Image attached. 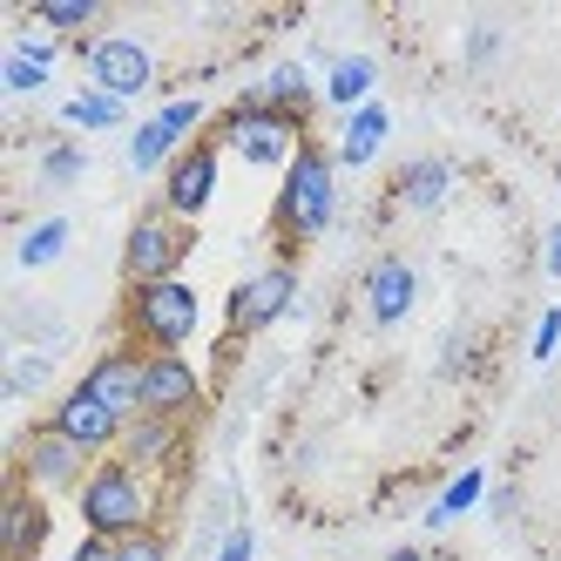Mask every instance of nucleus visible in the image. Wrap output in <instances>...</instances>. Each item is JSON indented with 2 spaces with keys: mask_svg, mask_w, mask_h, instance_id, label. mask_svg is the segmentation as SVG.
I'll list each match as a JSON object with an SVG mask.
<instances>
[{
  "mask_svg": "<svg viewBox=\"0 0 561 561\" xmlns=\"http://www.w3.org/2000/svg\"><path fill=\"white\" fill-rule=\"evenodd\" d=\"M48 535H55V507L14 473V494H8V561H34L48 548Z\"/></svg>",
  "mask_w": 561,
  "mask_h": 561,
  "instance_id": "nucleus-17",
  "label": "nucleus"
},
{
  "mask_svg": "<svg viewBox=\"0 0 561 561\" xmlns=\"http://www.w3.org/2000/svg\"><path fill=\"white\" fill-rule=\"evenodd\" d=\"M115 460H129L136 473H170L183 460V420H156V413H136L123 426V447H115Z\"/></svg>",
  "mask_w": 561,
  "mask_h": 561,
  "instance_id": "nucleus-15",
  "label": "nucleus"
},
{
  "mask_svg": "<svg viewBox=\"0 0 561 561\" xmlns=\"http://www.w3.org/2000/svg\"><path fill=\"white\" fill-rule=\"evenodd\" d=\"M95 473V460L82 454V447H68V439L55 433V426H34L27 439H21V480L34 494H82V480Z\"/></svg>",
  "mask_w": 561,
  "mask_h": 561,
  "instance_id": "nucleus-10",
  "label": "nucleus"
},
{
  "mask_svg": "<svg viewBox=\"0 0 561 561\" xmlns=\"http://www.w3.org/2000/svg\"><path fill=\"white\" fill-rule=\"evenodd\" d=\"M55 358L61 352H14L8 358V399H34L55 386Z\"/></svg>",
  "mask_w": 561,
  "mask_h": 561,
  "instance_id": "nucleus-25",
  "label": "nucleus"
},
{
  "mask_svg": "<svg viewBox=\"0 0 561 561\" xmlns=\"http://www.w3.org/2000/svg\"><path fill=\"white\" fill-rule=\"evenodd\" d=\"M68 561H115V541H102V535H82L68 548Z\"/></svg>",
  "mask_w": 561,
  "mask_h": 561,
  "instance_id": "nucleus-34",
  "label": "nucleus"
},
{
  "mask_svg": "<svg viewBox=\"0 0 561 561\" xmlns=\"http://www.w3.org/2000/svg\"><path fill=\"white\" fill-rule=\"evenodd\" d=\"M373 89H379V61H373V55H339L332 75H325V102L345 108V115H352V108H366Z\"/></svg>",
  "mask_w": 561,
  "mask_h": 561,
  "instance_id": "nucleus-21",
  "label": "nucleus"
},
{
  "mask_svg": "<svg viewBox=\"0 0 561 561\" xmlns=\"http://www.w3.org/2000/svg\"><path fill=\"white\" fill-rule=\"evenodd\" d=\"M413 305H420V271L407 257H379L366 271V318H373L379 332H392V325H407V318H413Z\"/></svg>",
  "mask_w": 561,
  "mask_h": 561,
  "instance_id": "nucleus-14",
  "label": "nucleus"
},
{
  "mask_svg": "<svg viewBox=\"0 0 561 561\" xmlns=\"http://www.w3.org/2000/svg\"><path fill=\"white\" fill-rule=\"evenodd\" d=\"M61 123H75V129H123L129 123V102H115L102 89H82V95L61 102Z\"/></svg>",
  "mask_w": 561,
  "mask_h": 561,
  "instance_id": "nucleus-23",
  "label": "nucleus"
},
{
  "mask_svg": "<svg viewBox=\"0 0 561 561\" xmlns=\"http://www.w3.org/2000/svg\"><path fill=\"white\" fill-rule=\"evenodd\" d=\"M204 102H196V95H176V102H163V108H156L149 115V123H136V136H129V170L136 176H163L170 163H176V156L196 142V129H204Z\"/></svg>",
  "mask_w": 561,
  "mask_h": 561,
  "instance_id": "nucleus-7",
  "label": "nucleus"
},
{
  "mask_svg": "<svg viewBox=\"0 0 561 561\" xmlns=\"http://www.w3.org/2000/svg\"><path fill=\"white\" fill-rule=\"evenodd\" d=\"M467 352H473V339H467V332H454L447 345H439V373L460 379V373H467Z\"/></svg>",
  "mask_w": 561,
  "mask_h": 561,
  "instance_id": "nucleus-32",
  "label": "nucleus"
},
{
  "mask_svg": "<svg viewBox=\"0 0 561 561\" xmlns=\"http://www.w3.org/2000/svg\"><path fill=\"white\" fill-rule=\"evenodd\" d=\"M501 55H507V34H501V21H473V27H467V42H460V61H467V75H488V68H501Z\"/></svg>",
  "mask_w": 561,
  "mask_h": 561,
  "instance_id": "nucleus-27",
  "label": "nucleus"
},
{
  "mask_svg": "<svg viewBox=\"0 0 561 561\" xmlns=\"http://www.w3.org/2000/svg\"><path fill=\"white\" fill-rule=\"evenodd\" d=\"M271 224H277V237H285L291 251H298V244H318V237L339 224V156H332L325 142L305 136V149L291 156L285 183H277Z\"/></svg>",
  "mask_w": 561,
  "mask_h": 561,
  "instance_id": "nucleus-1",
  "label": "nucleus"
},
{
  "mask_svg": "<svg viewBox=\"0 0 561 561\" xmlns=\"http://www.w3.org/2000/svg\"><path fill=\"white\" fill-rule=\"evenodd\" d=\"M204 407V379L183 352H142V413L156 420H190Z\"/></svg>",
  "mask_w": 561,
  "mask_h": 561,
  "instance_id": "nucleus-12",
  "label": "nucleus"
},
{
  "mask_svg": "<svg viewBox=\"0 0 561 561\" xmlns=\"http://www.w3.org/2000/svg\"><path fill=\"white\" fill-rule=\"evenodd\" d=\"M183 251H190V224H176L163 204L142 210L123 237V277H129V291L136 285H163V277L183 271Z\"/></svg>",
  "mask_w": 561,
  "mask_h": 561,
  "instance_id": "nucleus-6",
  "label": "nucleus"
},
{
  "mask_svg": "<svg viewBox=\"0 0 561 561\" xmlns=\"http://www.w3.org/2000/svg\"><path fill=\"white\" fill-rule=\"evenodd\" d=\"M217 170H224V142H217V136H196L176 163L163 170V210H170L176 224L204 217V210L217 204Z\"/></svg>",
  "mask_w": 561,
  "mask_h": 561,
  "instance_id": "nucleus-9",
  "label": "nucleus"
},
{
  "mask_svg": "<svg viewBox=\"0 0 561 561\" xmlns=\"http://www.w3.org/2000/svg\"><path fill=\"white\" fill-rule=\"evenodd\" d=\"M386 561H426V554H420V548H392Z\"/></svg>",
  "mask_w": 561,
  "mask_h": 561,
  "instance_id": "nucleus-36",
  "label": "nucleus"
},
{
  "mask_svg": "<svg viewBox=\"0 0 561 561\" xmlns=\"http://www.w3.org/2000/svg\"><path fill=\"white\" fill-rule=\"evenodd\" d=\"M82 68H89V89H102L115 102H136V95L156 89V55L136 34H95L82 48Z\"/></svg>",
  "mask_w": 561,
  "mask_h": 561,
  "instance_id": "nucleus-8",
  "label": "nucleus"
},
{
  "mask_svg": "<svg viewBox=\"0 0 561 561\" xmlns=\"http://www.w3.org/2000/svg\"><path fill=\"white\" fill-rule=\"evenodd\" d=\"M48 75H55V68H42V61H34V55H21V48H8V55H0V82H8L14 95L48 89Z\"/></svg>",
  "mask_w": 561,
  "mask_h": 561,
  "instance_id": "nucleus-28",
  "label": "nucleus"
},
{
  "mask_svg": "<svg viewBox=\"0 0 561 561\" xmlns=\"http://www.w3.org/2000/svg\"><path fill=\"white\" fill-rule=\"evenodd\" d=\"M386 136H392V108H386V102L352 108L345 129H339V170H366V163H379Z\"/></svg>",
  "mask_w": 561,
  "mask_h": 561,
  "instance_id": "nucleus-19",
  "label": "nucleus"
},
{
  "mask_svg": "<svg viewBox=\"0 0 561 561\" xmlns=\"http://www.w3.org/2000/svg\"><path fill=\"white\" fill-rule=\"evenodd\" d=\"M68 244H75V224H68V217H34V224L14 237V264H21V271H48V264L68 257Z\"/></svg>",
  "mask_w": 561,
  "mask_h": 561,
  "instance_id": "nucleus-20",
  "label": "nucleus"
},
{
  "mask_svg": "<svg viewBox=\"0 0 561 561\" xmlns=\"http://www.w3.org/2000/svg\"><path fill=\"white\" fill-rule=\"evenodd\" d=\"M48 426L68 439V447H82L89 460H108L115 447H123V426L129 420H115L102 399L89 392V386H68L61 399H55V413H48Z\"/></svg>",
  "mask_w": 561,
  "mask_h": 561,
  "instance_id": "nucleus-11",
  "label": "nucleus"
},
{
  "mask_svg": "<svg viewBox=\"0 0 561 561\" xmlns=\"http://www.w3.org/2000/svg\"><path fill=\"white\" fill-rule=\"evenodd\" d=\"M123 318H129L136 352H183L196 339V325H204V298L183 277H163V285H136Z\"/></svg>",
  "mask_w": 561,
  "mask_h": 561,
  "instance_id": "nucleus-4",
  "label": "nucleus"
},
{
  "mask_svg": "<svg viewBox=\"0 0 561 561\" xmlns=\"http://www.w3.org/2000/svg\"><path fill=\"white\" fill-rule=\"evenodd\" d=\"M115 561H170V541L156 535V528H142V535H123V541H115Z\"/></svg>",
  "mask_w": 561,
  "mask_h": 561,
  "instance_id": "nucleus-30",
  "label": "nucleus"
},
{
  "mask_svg": "<svg viewBox=\"0 0 561 561\" xmlns=\"http://www.w3.org/2000/svg\"><path fill=\"white\" fill-rule=\"evenodd\" d=\"M217 142L237 156V163H251V170H291V156L305 149V129L291 123V115H277L257 89L244 102H230L217 115Z\"/></svg>",
  "mask_w": 561,
  "mask_h": 561,
  "instance_id": "nucleus-3",
  "label": "nucleus"
},
{
  "mask_svg": "<svg viewBox=\"0 0 561 561\" xmlns=\"http://www.w3.org/2000/svg\"><path fill=\"white\" fill-rule=\"evenodd\" d=\"M291 305H298V264H291V257H277V264L251 271L244 285H230L224 325H230V339H257V332H271Z\"/></svg>",
  "mask_w": 561,
  "mask_h": 561,
  "instance_id": "nucleus-5",
  "label": "nucleus"
},
{
  "mask_svg": "<svg viewBox=\"0 0 561 561\" xmlns=\"http://www.w3.org/2000/svg\"><path fill=\"white\" fill-rule=\"evenodd\" d=\"M251 554H257V535L244 528V520H237V528L217 535V554H210V561H251Z\"/></svg>",
  "mask_w": 561,
  "mask_h": 561,
  "instance_id": "nucleus-31",
  "label": "nucleus"
},
{
  "mask_svg": "<svg viewBox=\"0 0 561 561\" xmlns=\"http://www.w3.org/2000/svg\"><path fill=\"white\" fill-rule=\"evenodd\" d=\"M257 95H264V102H271L277 115H291L298 129L311 123V102H318V95H311V75H305L298 61H277V68L264 75V89H257Z\"/></svg>",
  "mask_w": 561,
  "mask_h": 561,
  "instance_id": "nucleus-22",
  "label": "nucleus"
},
{
  "mask_svg": "<svg viewBox=\"0 0 561 561\" xmlns=\"http://www.w3.org/2000/svg\"><path fill=\"white\" fill-rule=\"evenodd\" d=\"M447 196H454V163H447V156H413V163L392 176V204H399V210L433 217Z\"/></svg>",
  "mask_w": 561,
  "mask_h": 561,
  "instance_id": "nucleus-18",
  "label": "nucleus"
},
{
  "mask_svg": "<svg viewBox=\"0 0 561 561\" xmlns=\"http://www.w3.org/2000/svg\"><path fill=\"white\" fill-rule=\"evenodd\" d=\"M82 386L102 399L115 420H136V413H142V352H136V345H108L95 366L82 373Z\"/></svg>",
  "mask_w": 561,
  "mask_h": 561,
  "instance_id": "nucleus-13",
  "label": "nucleus"
},
{
  "mask_svg": "<svg viewBox=\"0 0 561 561\" xmlns=\"http://www.w3.org/2000/svg\"><path fill=\"white\" fill-rule=\"evenodd\" d=\"M8 339H14V352H61L68 345V311L48 305V298L14 291L8 298Z\"/></svg>",
  "mask_w": 561,
  "mask_h": 561,
  "instance_id": "nucleus-16",
  "label": "nucleus"
},
{
  "mask_svg": "<svg viewBox=\"0 0 561 561\" xmlns=\"http://www.w3.org/2000/svg\"><path fill=\"white\" fill-rule=\"evenodd\" d=\"M480 488H488V480H480V473H460V480H454V488H447V494H439V501L426 507V520H433V528H447V520H454V514H467V507L480 501Z\"/></svg>",
  "mask_w": 561,
  "mask_h": 561,
  "instance_id": "nucleus-29",
  "label": "nucleus"
},
{
  "mask_svg": "<svg viewBox=\"0 0 561 561\" xmlns=\"http://www.w3.org/2000/svg\"><path fill=\"white\" fill-rule=\"evenodd\" d=\"M548 271H554V277H561V224H554V230H548Z\"/></svg>",
  "mask_w": 561,
  "mask_h": 561,
  "instance_id": "nucleus-35",
  "label": "nucleus"
},
{
  "mask_svg": "<svg viewBox=\"0 0 561 561\" xmlns=\"http://www.w3.org/2000/svg\"><path fill=\"white\" fill-rule=\"evenodd\" d=\"M554 345H561V305H554V311H541V332H535V358H554Z\"/></svg>",
  "mask_w": 561,
  "mask_h": 561,
  "instance_id": "nucleus-33",
  "label": "nucleus"
},
{
  "mask_svg": "<svg viewBox=\"0 0 561 561\" xmlns=\"http://www.w3.org/2000/svg\"><path fill=\"white\" fill-rule=\"evenodd\" d=\"M34 21H42L55 42H61V34H89V27L102 21V8H95V0H42V8H34Z\"/></svg>",
  "mask_w": 561,
  "mask_h": 561,
  "instance_id": "nucleus-26",
  "label": "nucleus"
},
{
  "mask_svg": "<svg viewBox=\"0 0 561 561\" xmlns=\"http://www.w3.org/2000/svg\"><path fill=\"white\" fill-rule=\"evenodd\" d=\"M75 507H82L89 535L102 541H123V535H142L156 528V480L136 473L129 460H95V473L82 480V494H75Z\"/></svg>",
  "mask_w": 561,
  "mask_h": 561,
  "instance_id": "nucleus-2",
  "label": "nucleus"
},
{
  "mask_svg": "<svg viewBox=\"0 0 561 561\" xmlns=\"http://www.w3.org/2000/svg\"><path fill=\"white\" fill-rule=\"evenodd\" d=\"M34 176H42V190H75L89 176V149L82 142H48L42 163H34Z\"/></svg>",
  "mask_w": 561,
  "mask_h": 561,
  "instance_id": "nucleus-24",
  "label": "nucleus"
}]
</instances>
